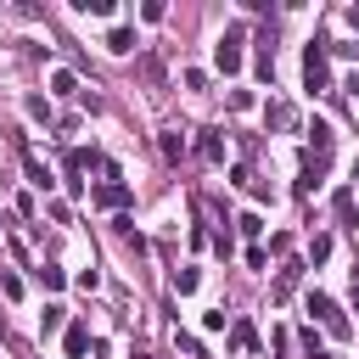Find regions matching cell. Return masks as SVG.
<instances>
[{
  "label": "cell",
  "mask_w": 359,
  "mask_h": 359,
  "mask_svg": "<svg viewBox=\"0 0 359 359\" xmlns=\"http://www.w3.org/2000/svg\"><path fill=\"white\" fill-rule=\"evenodd\" d=\"M309 314H314V320H320V325H325L331 337H342V342L353 337V325H348V314H342V309H337V303H331L325 292H309Z\"/></svg>",
  "instance_id": "cell-1"
},
{
  "label": "cell",
  "mask_w": 359,
  "mask_h": 359,
  "mask_svg": "<svg viewBox=\"0 0 359 359\" xmlns=\"http://www.w3.org/2000/svg\"><path fill=\"white\" fill-rule=\"evenodd\" d=\"M241 39H247V22H230V28H224V39L213 45L219 73H236V67H241Z\"/></svg>",
  "instance_id": "cell-2"
},
{
  "label": "cell",
  "mask_w": 359,
  "mask_h": 359,
  "mask_svg": "<svg viewBox=\"0 0 359 359\" xmlns=\"http://www.w3.org/2000/svg\"><path fill=\"white\" fill-rule=\"evenodd\" d=\"M303 84H309V95L325 90V45L320 39H309V50H303Z\"/></svg>",
  "instance_id": "cell-3"
},
{
  "label": "cell",
  "mask_w": 359,
  "mask_h": 359,
  "mask_svg": "<svg viewBox=\"0 0 359 359\" xmlns=\"http://www.w3.org/2000/svg\"><path fill=\"white\" fill-rule=\"evenodd\" d=\"M90 202H95V208H129V202H135V191H129L123 180H107V185H95V191H90Z\"/></svg>",
  "instance_id": "cell-4"
},
{
  "label": "cell",
  "mask_w": 359,
  "mask_h": 359,
  "mask_svg": "<svg viewBox=\"0 0 359 359\" xmlns=\"http://www.w3.org/2000/svg\"><path fill=\"white\" fill-rule=\"evenodd\" d=\"M62 348H67V359H84V353H90V325H84V320H73V325H67V337H62Z\"/></svg>",
  "instance_id": "cell-5"
},
{
  "label": "cell",
  "mask_w": 359,
  "mask_h": 359,
  "mask_svg": "<svg viewBox=\"0 0 359 359\" xmlns=\"http://www.w3.org/2000/svg\"><path fill=\"white\" fill-rule=\"evenodd\" d=\"M196 157H202V163H224V135H219V129H202Z\"/></svg>",
  "instance_id": "cell-6"
},
{
  "label": "cell",
  "mask_w": 359,
  "mask_h": 359,
  "mask_svg": "<svg viewBox=\"0 0 359 359\" xmlns=\"http://www.w3.org/2000/svg\"><path fill=\"white\" fill-rule=\"evenodd\" d=\"M230 348H241V353L258 348V325H252V320H236V325H230Z\"/></svg>",
  "instance_id": "cell-7"
},
{
  "label": "cell",
  "mask_w": 359,
  "mask_h": 359,
  "mask_svg": "<svg viewBox=\"0 0 359 359\" xmlns=\"http://www.w3.org/2000/svg\"><path fill=\"white\" fill-rule=\"evenodd\" d=\"M309 135H314V146H309V151H314V157H325V151H331V123H325V118H314V123H309Z\"/></svg>",
  "instance_id": "cell-8"
},
{
  "label": "cell",
  "mask_w": 359,
  "mask_h": 359,
  "mask_svg": "<svg viewBox=\"0 0 359 359\" xmlns=\"http://www.w3.org/2000/svg\"><path fill=\"white\" fill-rule=\"evenodd\" d=\"M107 50H118V56H123V50H135V28H123V22H118V28L107 34Z\"/></svg>",
  "instance_id": "cell-9"
},
{
  "label": "cell",
  "mask_w": 359,
  "mask_h": 359,
  "mask_svg": "<svg viewBox=\"0 0 359 359\" xmlns=\"http://www.w3.org/2000/svg\"><path fill=\"white\" fill-rule=\"evenodd\" d=\"M196 286H202V275H196V269H174V292H180V297H191Z\"/></svg>",
  "instance_id": "cell-10"
},
{
  "label": "cell",
  "mask_w": 359,
  "mask_h": 359,
  "mask_svg": "<svg viewBox=\"0 0 359 359\" xmlns=\"http://www.w3.org/2000/svg\"><path fill=\"white\" fill-rule=\"evenodd\" d=\"M50 90H56V95H73V90H79V79H73L67 67H56V73H50Z\"/></svg>",
  "instance_id": "cell-11"
},
{
  "label": "cell",
  "mask_w": 359,
  "mask_h": 359,
  "mask_svg": "<svg viewBox=\"0 0 359 359\" xmlns=\"http://www.w3.org/2000/svg\"><path fill=\"white\" fill-rule=\"evenodd\" d=\"M39 280H45V292H62V286H67V275H62L56 264H45V269H39Z\"/></svg>",
  "instance_id": "cell-12"
},
{
  "label": "cell",
  "mask_w": 359,
  "mask_h": 359,
  "mask_svg": "<svg viewBox=\"0 0 359 359\" xmlns=\"http://www.w3.org/2000/svg\"><path fill=\"white\" fill-rule=\"evenodd\" d=\"M62 320H67V309H56V303H50V309L39 314V325H45V337H50V331H62Z\"/></svg>",
  "instance_id": "cell-13"
},
{
  "label": "cell",
  "mask_w": 359,
  "mask_h": 359,
  "mask_svg": "<svg viewBox=\"0 0 359 359\" xmlns=\"http://www.w3.org/2000/svg\"><path fill=\"white\" fill-rule=\"evenodd\" d=\"M28 118H39V123H50V101H45V95H28Z\"/></svg>",
  "instance_id": "cell-14"
},
{
  "label": "cell",
  "mask_w": 359,
  "mask_h": 359,
  "mask_svg": "<svg viewBox=\"0 0 359 359\" xmlns=\"http://www.w3.org/2000/svg\"><path fill=\"white\" fill-rule=\"evenodd\" d=\"M79 11H95V17H112V0H73Z\"/></svg>",
  "instance_id": "cell-15"
},
{
  "label": "cell",
  "mask_w": 359,
  "mask_h": 359,
  "mask_svg": "<svg viewBox=\"0 0 359 359\" xmlns=\"http://www.w3.org/2000/svg\"><path fill=\"white\" fill-rule=\"evenodd\" d=\"M28 180H34V185H39V191H50V174H45V168H39V157H28Z\"/></svg>",
  "instance_id": "cell-16"
},
{
  "label": "cell",
  "mask_w": 359,
  "mask_h": 359,
  "mask_svg": "<svg viewBox=\"0 0 359 359\" xmlns=\"http://www.w3.org/2000/svg\"><path fill=\"white\" fill-rule=\"evenodd\" d=\"M236 230H241V236H258V230H264V219H258V213H241V219H236Z\"/></svg>",
  "instance_id": "cell-17"
},
{
  "label": "cell",
  "mask_w": 359,
  "mask_h": 359,
  "mask_svg": "<svg viewBox=\"0 0 359 359\" xmlns=\"http://www.w3.org/2000/svg\"><path fill=\"white\" fill-rule=\"evenodd\" d=\"M309 258H314V264H325V258H331V236H314V247H309Z\"/></svg>",
  "instance_id": "cell-18"
},
{
  "label": "cell",
  "mask_w": 359,
  "mask_h": 359,
  "mask_svg": "<svg viewBox=\"0 0 359 359\" xmlns=\"http://www.w3.org/2000/svg\"><path fill=\"white\" fill-rule=\"evenodd\" d=\"M224 320H230L224 309H208V314H202V331H224Z\"/></svg>",
  "instance_id": "cell-19"
},
{
  "label": "cell",
  "mask_w": 359,
  "mask_h": 359,
  "mask_svg": "<svg viewBox=\"0 0 359 359\" xmlns=\"http://www.w3.org/2000/svg\"><path fill=\"white\" fill-rule=\"evenodd\" d=\"M185 90H208V73L202 67H185Z\"/></svg>",
  "instance_id": "cell-20"
},
{
  "label": "cell",
  "mask_w": 359,
  "mask_h": 359,
  "mask_svg": "<svg viewBox=\"0 0 359 359\" xmlns=\"http://www.w3.org/2000/svg\"><path fill=\"white\" fill-rule=\"evenodd\" d=\"M252 107V90H230V112H247Z\"/></svg>",
  "instance_id": "cell-21"
},
{
  "label": "cell",
  "mask_w": 359,
  "mask_h": 359,
  "mask_svg": "<svg viewBox=\"0 0 359 359\" xmlns=\"http://www.w3.org/2000/svg\"><path fill=\"white\" fill-rule=\"evenodd\" d=\"M163 157H185V140L180 135H163Z\"/></svg>",
  "instance_id": "cell-22"
},
{
  "label": "cell",
  "mask_w": 359,
  "mask_h": 359,
  "mask_svg": "<svg viewBox=\"0 0 359 359\" xmlns=\"http://www.w3.org/2000/svg\"><path fill=\"white\" fill-rule=\"evenodd\" d=\"M0 292H6V297H22V280H17L11 269H6V275H0Z\"/></svg>",
  "instance_id": "cell-23"
},
{
  "label": "cell",
  "mask_w": 359,
  "mask_h": 359,
  "mask_svg": "<svg viewBox=\"0 0 359 359\" xmlns=\"http://www.w3.org/2000/svg\"><path fill=\"white\" fill-rule=\"evenodd\" d=\"M348 28H359V6H348Z\"/></svg>",
  "instance_id": "cell-24"
},
{
  "label": "cell",
  "mask_w": 359,
  "mask_h": 359,
  "mask_svg": "<svg viewBox=\"0 0 359 359\" xmlns=\"http://www.w3.org/2000/svg\"><path fill=\"white\" fill-rule=\"evenodd\" d=\"M309 359H337V353H325V348H314V353H309Z\"/></svg>",
  "instance_id": "cell-25"
},
{
  "label": "cell",
  "mask_w": 359,
  "mask_h": 359,
  "mask_svg": "<svg viewBox=\"0 0 359 359\" xmlns=\"http://www.w3.org/2000/svg\"><path fill=\"white\" fill-rule=\"evenodd\" d=\"M353 180H359V163H353Z\"/></svg>",
  "instance_id": "cell-26"
}]
</instances>
